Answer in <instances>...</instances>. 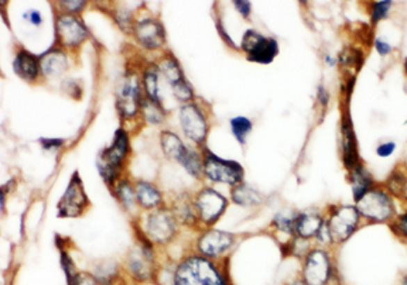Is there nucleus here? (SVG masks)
<instances>
[{"label": "nucleus", "mask_w": 407, "mask_h": 285, "mask_svg": "<svg viewBox=\"0 0 407 285\" xmlns=\"http://www.w3.org/2000/svg\"><path fill=\"white\" fill-rule=\"evenodd\" d=\"M362 219L369 223H392L396 215V205L386 188L375 185L371 191L355 204Z\"/></svg>", "instance_id": "1"}, {"label": "nucleus", "mask_w": 407, "mask_h": 285, "mask_svg": "<svg viewBox=\"0 0 407 285\" xmlns=\"http://www.w3.org/2000/svg\"><path fill=\"white\" fill-rule=\"evenodd\" d=\"M175 285H225L216 268L202 257H190L175 272Z\"/></svg>", "instance_id": "2"}, {"label": "nucleus", "mask_w": 407, "mask_h": 285, "mask_svg": "<svg viewBox=\"0 0 407 285\" xmlns=\"http://www.w3.org/2000/svg\"><path fill=\"white\" fill-rule=\"evenodd\" d=\"M360 219L362 218L355 205L333 206L330 216L326 220L333 243H345L358 230Z\"/></svg>", "instance_id": "3"}, {"label": "nucleus", "mask_w": 407, "mask_h": 285, "mask_svg": "<svg viewBox=\"0 0 407 285\" xmlns=\"http://www.w3.org/2000/svg\"><path fill=\"white\" fill-rule=\"evenodd\" d=\"M334 275V264L328 252L312 249L307 253L303 267V281L307 285H327Z\"/></svg>", "instance_id": "4"}, {"label": "nucleus", "mask_w": 407, "mask_h": 285, "mask_svg": "<svg viewBox=\"0 0 407 285\" xmlns=\"http://www.w3.org/2000/svg\"><path fill=\"white\" fill-rule=\"evenodd\" d=\"M242 49L248 54V60L259 64H270L279 54V42L275 38L249 30L244 35Z\"/></svg>", "instance_id": "5"}, {"label": "nucleus", "mask_w": 407, "mask_h": 285, "mask_svg": "<svg viewBox=\"0 0 407 285\" xmlns=\"http://www.w3.org/2000/svg\"><path fill=\"white\" fill-rule=\"evenodd\" d=\"M127 146L129 145H127L126 133L123 130H118L113 145L109 149L104 150L101 157L98 158L99 172L106 182H112L116 179L122 168V163L126 157Z\"/></svg>", "instance_id": "6"}, {"label": "nucleus", "mask_w": 407, "mask_h": 285, "mask_svg": "<svg viewBox=\"0 0 407 285\" xmlns=\"http://www.w3.org/2000/svg\"><path fill=\"white\" fill-rule=\"evenodd\" d=\"M204 171L214 182L238 185L244 179V168L235 161H225L211 153L204 157Z\"/></svg>", "instance_id": "7"}, {"label": "nucleus", "mask_w": 407, "mask_h": 285, "mask_svg": "<svg viewBox=\"0 0 407 285\" xmlns=\"http://www.w3.org/2000/svg\"><path fill=\"white\" fill-rule=\"evenodd\" d=\"M88 206V198L83 193L78 174H74L63 200L58 204V216H79Z\"/></svg>", "instance_id": "8"}, {"label": "nucleus", "mask_w": 407, "mask_h": 285, "mask_svg": "<svg viewBox=\"0 0 407 285\" xmlns=\"http://www.w3.org/2000/svg\"><path fill=\"white\" fill-rule=\"evenodd\" d=\"M139 81L134 75L126 76L118 90V109L125 117H131L139 109Z\"/></svg>", "instance_id": "9"}, {"label": "nucleus", "mask_w": 407, "mask_h": 285, "mask_svg": "<svg viewBox=\"0 0 407 285\" xmlns=\"http://www.w3.org/2000/svg\"><path fill=\"white\" fill-rule=\"evenodd\" d=\"M179 122L186 136L195 142H202L207 137V122L201 111L194 105H186L179 111Z\"/></svg>", "instance_id": "10"}, {"label": "nucleus", "mask_w": 407, "mask_h": 285, "mask_svg": "<svg viewBox=\"0 0 407 285\" xmlns=\"http://www.w3.org/2000/svg\"><path fill=\"white\" fill-rule=\"evenodd\" d=\"M146 230L152 241L157 243H166L174 236L175 222L170 212L157 211L147 218Z\"/></svg>", "instance_id": "11"}, {"label": "nucleus", "mask_w": 407, "mask_h": 285, "mask_svg": "<svg viewBox=\"0 0 407 285\" xmlns=\"http://www.w3.org/2000/svg\"><path fill=\"white\" fill-rule=\"evenodd\" d=\"M56 28L60 42L68 47L79 45L88 37V30L82 22L70 15L58 17Z\"/></svg>", "instance_id": "12"}, {"label": "nucleus", "mask_w": 407, "mask_h": 285, "mask_svg": "<svg viewBox=\"0 0 407 285\" xmlns=\"http://www.w3.org/2000/svg\"><path fill=\"white\" fill-rule=\"evenodd\" d=\"M226 200L214 189H204L197 198V209L205 223H214L226 206Z\"/></svg>", "instance_id": "13"}, {"label": "nucleus", "mask_w": 407, "mask_h": 285, "mask_svg": "<svg viewBox=\"0 0 407 285\" xmlns=\"http://www.w3.org/2000/svg\"><path fill=\"white\" fill-rule=\"evenodd\" d=\"M341 147H342V161L346 170H352L360 163L358 153V142L355 131L352 127V120L349 116H344L341 122Z\"/></svg>", "instance_id": "14"}, {"label": "nucleus", "mask_w": 407, "mask_h": 285, "mask_svg": "<svg viewBox=\"0 0 407 285\" xmlns=\"http://www.w3.org/2000/svg\"><path fill=\"white\" fill-rule=\"evenodd\" d=\"M134 33L139 42L149 50L159 49L166 40L163 26L156 20H145L138 23L134 27Z\"/></svg>", "instance_id": "15"}, {"label": "nucleus", "mask_w": 407, "mask_h": 285, "mask_svg": "<svg viewBox=\"0 0 407 285\" xmlns=\"http://www.w3.org/2000/svg\"><path fill=\"white\" fill-rule=\"evenodd\" d=\"M234 243V236L231 233L211 230L205 233L200 241V250L207 256H218L228 250Z\"/></svg>", "instance_id": "16"}, {"label": "nucleus", "mask_w": 407, "mask_h": 285, "mask_svg": "<svg viewBox=\"0 0 407 285\" xmlns=\"http://www.w3.org/2000/svg\"><path fill=\"white\" fill-rule=\"evenodd\" d=\"M348 172H349V184L352 189V198L356 204L362 197H365L376 184L372 174L362 163L355 165Z\"/></svg>", "instance_id": "17"}, {"label": "nucleus", "mask_w": 407, "mask_h": 285, "mask_svg": "<svg viewBox=\"0 0 407 285\" xmlns=\"http://www.w3.org/2000/svg\"><path fill=\"white\" fill-rule=\"evenodd\" d=\"M324 225H326V220L320 213L303 212V213H298L296 218L294 233L297 234V237L308 241V239H312V237L319 236Z\"/></svg>", "instance_id": "18"}, {"label": "nucleus", "mask_w": 407, "mask_h": 285, "mask_svg": "<svg viewBox=\"0 0 407 285\" xmlns=\"http://www.w3.org/2000/svg\"><path fill=\"white\" fill-rule=\"evenodd\" d=\"M13 67H15V72L26 81L35 79L37 72H38L37 60L27 51H22L17 54L13 63Z\"/></svg>", "instance_id": "19"}, {"label": "nucleus", "mask_w": 407, "mask_h": 285, "mask_svg": "<svg viewBox=\"0 0 407 285\" xmlns=\"http://www.w3.org/2000/svg\"><path fill=\"white\" fill-rule=\"evenodd\" d=\"M161 146H163L166 156L171 160L178 161V163L181 161V158L184 157V154L189 150L184 146V142L179 140V137L175 136L174 133H170V131H164L161 134Z\"/></svg>", "instance_id": "20"}, {"label": "nucleus", "mask_w": 407, "mask_h": 285, "mask_svg": "<svg viewBox=\"0 0 407 285\" xmlns=\"http://www.w3.org/2000/svg\"><path fill=\"white\" fill-rule=\"evenodd\" d=\"M136 198H138V201L142 206H145L147 209L157 206L161 201V195H160L159 189L156 186H153L152 184L145 182V181H141V182H138V185H136Z\"/></svg>", "instance_id": "21"}, {"label": "nucleus", "mask_w": 407, "mask_h": 285, "mask_svg": "<svg viewBox=\"0 0 407 285\" xmlns=\"http://www.w3.org/2000/svg\"><path fill=\"white\" fill-rule=\"evenodd\" d=\"M40 65L44 75H49V76L60 75L67 68L65 54H63L61 51H51L41 58Z\"/></svg>", "instance_id": "22"}, {"label": "nucleus", "mask_w": 407, "mask_h": 285, "mask_svg": "<svg viewBox=\"0 0 407 285\" xmlns=\"http://www.w3.org/2000/svg\"><path fill=\"white\" fill-rule=\"evenodd\" d=\"M130 270L139 278H146L150 272L152 257L147 256L146 247H136L130 256Z\"/></svg>", "instance_id": "23"}, {"label": "nucleus", "mask_w": 407, "mask_h": 285, "mask_svg": "<svg viewBox=\"0 0 407 285\" xmlns=\"http://www.w3.org/2000/svg\"><path fill=\"white\" fill-rule=\"evenodd\" d=\"M232 198L237 204L242 205V206H253V205H259L262 202V195L260 193L257 191V189H255L253 186H249V185H245V184H241L238 185L234 193H232Z\"/></svg>", "instance_id": "24"}, {"label": "nucleus", "mask_w": 407, "mask_h": 285, "mask_svg": "<svg viewBox=\"0 0 407 285\" xmlns=\"http://www.w3.org/2000/svg\"><path fill=\"white\" fill-rule=\"evenodd\" d=\"M160 71L161 74L166 76V79L174 86L179 82L184 81V76H183V72H181V68L179 65L177 64V61L174 58H166L164 61H161L160 64Z\"/></svg>", "instance_id": "25"}, {"label": "nucleus", "mask_w": 407, "mask_h": 285, "mask_svg": "<svg viewBox=\"0 0 407 285\" xmlns=\"http://www.w3.org/2000/svg\"><path fill=\"white\" fill-rule=\"evenodd\" d=\"M368 6H369L368 12L371 16V23L376 26L379 22L389 17L390 10L393 8V2H390V0H383V2H371Z\"/></svg>", "instance_id": "26"}, {"label": "nucleus", "mask_w": 407, "mask_h": 285, "mask_svg": "<svg viewBox=\"0 0 407 285\" xmlns=\"http://www.w3.org/2000/svg\"><path fill=\"white\" fill-rule=\"evenodd\" d=\"M142 111H143V115H145V117H146V120L149 123L159 124L164 119V111L161 109L160 102H156V101H152V99L145 101L142 104Z\"/></svg>", "instance_id": "27"}, {"label": "nucleus", "mask_w": 407, "mask_h": 285, "mask_svg": "<svg viewBox=\"0 0 407 285\" xmlns=\"http://www.w3.org/2000/svg\"><path fill=\"white\" fill-rule=\"evenodd\" d=\"M231 127H232V133L237 137V140L244 145V142L246 141V137L252 131V122L249 119H246V117L239 116V117L232 119Z\"/></svg>", "instance_id": "28"}, {"label": "nucleus", "mask_w": 407, "mask_h": 285, "mask_svg": "<svg viewBox=\"0 0 407 285\" xmlns=\"http://www.w3.org/2000/svg\"><path fill=\"white\" fill-rule=\"evenodd\" d=\"M179 164L183 165L193 177H200L201 172H202V161L200 158V156L194 152H190L187 150V153L184 154V157L181 158Z\"/></svg>", "instance_id": "29"}, {"label": "nucleus", "mask_w": 407, "mask_h": 285, "mask_svg": "<svg viewBox=\"0 0 407 285\" xmlns=\"http://www.w3.org/2000/svg\"><path fill=\"white\" fill-rule=\"evenodd\" d=\"M145 86H146V92L149 95V99L160 102V97H159V83H157V74L156 70L150 68L145 72Z\"/></svg>", "instance_id": "30"}, {"label": "nucleus", "mask_w": 407, "mask_h": 285, "mask_svg": "<svg viewBox=\"0 0 407 285\" xmlns=\"http://www.w3.org/2000/svg\"><path fill=\"white\" fill-rule=\"evenodd\" d=\"M116 194H118L120 202H122L126 208H129V206H131V205L134 204L136 194L133 193V189H131V186L129 185L127 181H122V182L118 185V188H116Z\"/></svg>", "instance_id": "31"}, {"label": "nucleus", "mask_w": 407, "mask_h": 285, "mask_svg": "<svg viewBox=\"0 0 407 285\" xmlns=\"http://www.w3.org/2000/svg\"><path fill=\"white\" fill-rule=\"evenodd\" d=\"M296 218H297V215H294V213H290V215H287V213H279V215L275 218L273 225H275L279 230H282V231H285V233H294Z\"/></svg>", "instance_id": "32"}, {"label": "nucleus", "mask_w": 407, "mask_h": 285, "mask_svg": "<svg viewBox=\"0 0 407 285\" xmlns=\"http://www.w3.org/2000/svg\"><path fill=\"white\" fill-rule=\"evenodd\" d=\"M173 92H174L175 98H177L178 101L189 102V101L193 99V89L190 88V85H189L186 81H183V82H179V83L174 85V86H173Z\"/></svg>", "instance_id": "33"}, {"label": "nucleus", "mask_w": 407, "mask_h": 285, "mask_svg": "<svg viewBox=\"0 0 407 285\" xmlns=\"http://www.w3.org/2000/svg\"><path fill=\"white\" fill-rule=\"evenodd\" d=\"M390 226L399 237H401V239H404L407 242V212L397 215L394 218V220L390 223Z\"/></svg>", "instance_id": "34"}, {"label": "nucleus", "mask_w": 407, "mask_h": 285, "mask_svg": "<svg viewBox=\"0 0 407 285\" xmlns=\"http://www.w3.org/2000/svg\"><path fill=\"white\" fill-rule=\"evenodd\" d=\"M374 49L375 51L381 56V57H388L392 54L393 49L389 41H386L385 38H381V37H376L375 41H374Z\"/></svg>", "instance_id": "35"}, {"label": "nucleus", "mask_w": 407, "mask_h": 285, "mask_svg": "<svg viewBox=\"0 0 407 285\" xmlns=\"http://www.w3.org/2000/svg\"><path fill=\"white\" fill-rule=\"evenodd\" d=\"M394 150H396V145L393 141H383L376 147V154L381 158H388L394 153Z\"/></svg>", "instance_id": "36"}, {"label": "nucleus", "mask_w": 407, "mask_h": 285, "mask_svg": "<svg viewBox=\"0 0 407 285\" xmlns=\"http://www.w3.org/2000/svg\"><path fill=\"white\" fill-rule=\"evenodd\" d=\"M70 285H97L94 277L88 274H77L71 281Z\"/></svg>", "instance_id": "37"}, {"label": "nucleus", "mask_w": 407, "mask_h": 285, "mask_svg": "<svg viewBox=\"0 0 407 285\" xmlns=\"http://www.w3.org/2000/svg\"><path fill=\"white\" fill-rule=\"evenodd\" d=\"M317 99L320 101V104L323 106H327L328 102H330V95H328V92L326 90V88L323 85H320L319 90H317Z\"/></svg>", "instance_id": "38"}, {"label": "nucleus", "mask_w": 407, "mask_h": 285, "mask_svg": "<svg viewBox=\"0 0 407 285\" xmlns=\"http://www.w3.org/2000/svg\"><path fill=\"white\" fill-rule=\"evenodd\" d=\"M235 8L239 10V13L244 16V17H249L250 15V3L249 2H235Z\"/></svg>", "instance_id": "39"}, {"label": "nucleus", "mask_w": 407, "mask_h": 285, "mask_svg": "<svg viewBox=\"0 0 407 285\" xmlns=\"http://www.w3.org/2000/svg\"><path fill=\"white\" fill-rule=\"evenodd\" d=\"M41 142L44 145V149H56L60 147L63 145V140H41Z\"/></svg>", "instance_id": "40"}, {"label": "nucleus", "mask_w": 407, "mask_h": 285, "mask_svg": "<svg viewBox=\"0 0 407 285\" xmlns=\"http://www.w3.org/2000/svg\"><path fill=\"white\" fill-rule=\"evenodd\" d=\"M63 5L71 12H78L85 6V2H64Z\"/></svg>", "instance_id": "41"}, {"label": "nucleus", "mask_w": 407, "mask_h": 285, "mask_svg": "<svg viewBox=\"0 0 407 285\" xmlns=\"http://www.w3.org/2000/svg\"><path fill=\"white\" fill-rule=\"evenodd\" d=\"M400 198L404 200V201H407V178H406V181H404L403 189H401V193H400Z\"/></svg>", "instance_id": "42"}, {"label": "nucleus", "mask_w": 407, "mask_h": 285, "mask_svg": "<svg viewBox=\"0 0 407 285\" xmlns=\"http://www.w3.org/2000/svg\"><path fill=\"white\" fill-rule=\"evenodd\" d=\"M31 22H33L34 24H40V22H41V17H40L38 12H31Z\"/></svg>", "instance_id": "43"}, {"label": "nucleus", "mask_w": 407, "mask_h": 285, "mask_svg": "<svg viewBox=\"0 0 407 285\" xmlns=\"http://www.w3.org/2000/svg\"><path fill=\"white\" fill-rule=\"evenodd\" d=\"M326 63H327L330 67H335V65H337V60H334L331 56H327V57H326Z\"/></svg>", "instance_id": "44"}, {"label": "nucleus", "mask_w": 407, "mask_h": 285, "mask_svg": "<svg viewBox=\"0 0 407 285\" xmlns=\"http://www.w3.org/2000/svg\"><path fill=\"white\" fill-rule=\"evenodd\" d=\"M403 71H404V75L407 78V57L403 60Z\"/></svg>", "instance_id": "45"}, {"label": "nucleus", "mask_w": 407, "mask_h": 285, "mask_svg": "<svg viewBox=\"0 0 407 285\" xmlns=\"http://www.w3.org/2000/svg\"><path fill=\"white\" fill-rule=\"evenodd\" d=\"M290 285H307V284L301 279V281H294V282H292Z\"/></svg>", "instance_id": "46"}, {"label": "nucleus", "mask_w": 407, "mask_h": 285, "mask_svg": "<svg viewBox=\"0 0 407 285\" xmlns=\"http://www.w3.org/2000/svg\"><path fill=\"white\" fill-rule=\"evenodd\" d=\"M400 285H407V274L403 277V279H401V284Z\"/></svg>", "instance_id": "47"}]
</instances>
